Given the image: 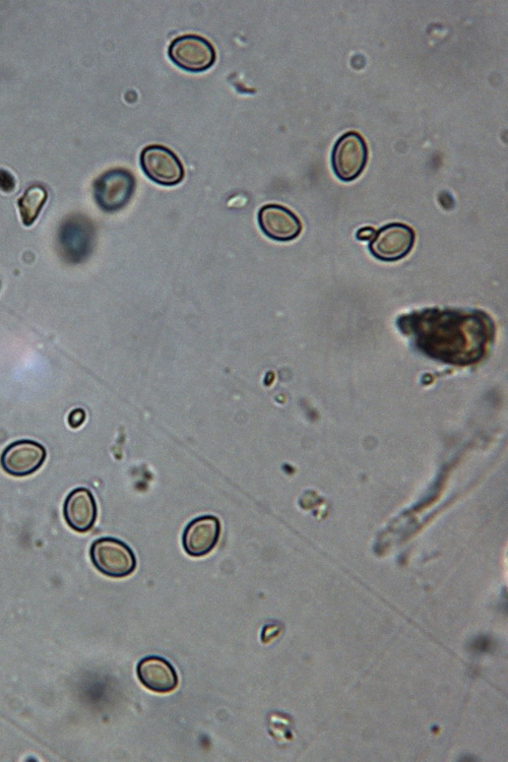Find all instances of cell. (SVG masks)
<instances>
[{
    "label": "cell",
    "instance_id": "1",
    "mask_svg": "<svg viewBox=\"0 0 508 762\" xmlns=\"http://www.w3.org/2000/svg\"><path fill=\"white\" fill-rule=\"evenodd\" d=\"M401 332L426 356L452 365L479 362L495 338V325L482 310L427 308L402 315Z\"/></svg>",
    "mask_w": 508,
    "mask_h": 762
},
{
    "label": "cell",
    "instance_id": "2",
    "mask_svg": "<svg viewBox=\"0 0 508 762\" xmlns=\"http://www.w3.org/2000/svg\"><path fill=\"white\" fill-rule=\"evenodd\" d=\"M93 565L102 575L123 579L135 573L138 566L136 554L124 542L115 538H100L90 548Z\"/></svg>",
    "mask_w": 508,
    "mask_h": 762
},
{
    "label": "cell",
    "instance_id": "3",
    "mask_svg": "<svg viewBox=\"0 0 508 762\" xmlns=\"http://www.w3.org/2000/svg\"><path fill=\"white\" fill-rule=\"evenodd\" d=\"M168 54L176 67L196 74L211 69L217 58L212 43L198 35H183L174 39Z\"/></svg>",
    "mask_w": 508,
    "mask_h": 762
},
{
    "label": "cell",
    "instance_id": "4",
    "mask_svg": "<svg viewBox=\"0 0 508 762\" xmlns=\"http://www.w3.org/2000/svg\"><path fill=\"white\" fill-rule=\"evenodd\" d=\"M136 185V178L129 170H109L94 184L96 202L105 212H117L130 203L135 194Z\"/></svg>",
    "mask_w": 508,
    "mask_h": 762
},
{
    "label": "cell",
    "instance_id": "5",
    "mask_svg": "<svg viewBox=\"0 0 508 762\" xmlns=\"http://www.w3.org/2000/svg\"><path fill=\"white\" fill-rule=\"evenodd\" d=\"M367 162L368 148L360 134L349 132L336 142L332 153V166L340 180H356L363 173Z\"/></svg>",
    "mask_w": 508,
    "mask_h": 762
},
{
    "label": "cell",
    "instance_id": "6",
    "mask_svg": "<svg viewBox=\"0 0 508 762\" xmlns=\"http://www.w3.org/2000/svg\"><path fill=\"white\" fill-rule=\"evenodd\" d=\"M415 240V231L410 226L393 223L376 231L368 248L379 261L397 262L408 256Z\"/></svg>",
    "mask_w": 508,
    "mask_h": 762
},
{
    "label": "cell",
    "instance_id": "7",
    "mask_svg": "<svg viewBox=\"0 0 508 762\" xmlns=\"http://www.w3.org/2000/svg\"><path fill=\"white\" fill-rule=\"evenodd\" d=\"M140 162L146 176L163 186H175L183 180L185 175L180 159L170 149L161 145L145 148Z\"/></svg>",
    "mask_w": 508,
    "mask_h": 762
},
{
    "label": "cell",
    "instance_id": "8",
    "mask_svg": "<svg viewBox=\"0 0 508 762\" xmlns=\"http://www.w3.org/2000/svg\"><path fill=\"white\" fill-rule=\"evenodd\" d=\"M46 449L41 443L23 439L10 444L0 457V466L13 477H27L36 473L45 463Z\"/></svg>",
    "mask_w": 508,
    "mask_h": 762
},
{
    "label": "cell",
    "instance_id": "9",
    "mask_svg": "<svg viewBox=\"0 0 508 762\" xmlns=\"http://www.w3.org/2000/svg\"><path fill=\"white\" fill-rule=\"evenodd\" d=\"M94 231L90 222L81 217L69 219L60 228L59 247L67 261L79 264L91 253Z\"/></svg>",
    "mask_w": 508,
    "mask_h": 762
},
{
    "label": "cell",
    "instance_id": "10",
    "mask_svg": "<svg viewBox=\"0 0 508 762\" xmlns=\"http://www.w3.org/2000/svg\"><path fill=\"white\" fill-rule=\"evenodd\" d=\"M221 537V523L214 516H203L190 522L182 535L184 551L192 557L211 553Z\"/></svg>",
    "mask_w": 508,
    "mask_h": 762
},
{
    "label": "cell",
    "instance_id": "11",
    "mask_svg": "<svg viewBox=\"0 0 508 762\" xmlns=\"http://www.w3.org/2000/svg\"><path fill=\"white\" fill-rule=\"evenodd\" d=\"M63 517L77 533H88L98 518V506L93 493L85 487L73 490L63 503Z\"/></svg>",
    "mask_w": 508,
    "mask_h": 762
},
{
    "label": "cell",
    "instance_id": "12",
    "mask_svg": "<svg viewBox=\"0 0 508 762\" xmlns=\"http://www.w3.org/2000/svg\"><path fill=\"white\" fill-rule=\"evenodd\" d=\"M259 224L269 238L280 242L294 240L302 232L300 219L280 205L264 206L259 212Z\"/></svg>",
    "mask_w": 508,
    "mask_h": 762
},
{
    "label": "cell",
    "instance_id": "13",
    "mask_svg": "<svg viewBox=\"0 0 508 762\" xmlns=\"http://www.w3.org/2000/svg\"><path fill=\"white\" fill-rule=\"evenodd\" d=\"M137 675L141 684L155 693H170L179 684V677L173 665L159 656L143 658L137 666Z\"/></svg>",
    "mask_w": 508,
    "mask_h": 762
},
{
    "label": "cell",
    "instance_id": "14",
    "mask_svg": "<svg viewBox=\"0 0 508 762\" xmlns=\"http://www.w3.org/2000/svg\"><path fill=\"white\" fill-rule=\"evenodd\" d=\"M47 200L46 190L39 185L31 186L19 201L23 223L31 226L38 218Z\"/></svg>",
    "mask_w": 508,
    "mask_h": 762
},
{
    "label": "cell",
    "instance_id": "15",
    "mask_svg": "<svg viewBox=\"0 0 508 762\" xmlns=\"http://www.w3.org/2000/svg\"><path fill=\"white\" fill-rule=\"evenodd\" d=\"M16 186V181L14 177L6 170H0V189L4 190V192L9 193L12 192V190Z\"/></svg>",
    "mask_w": 508,
    "mask_h": 762
},
{
    "label": "cell",
    "instance_id": "16",
    "mask_svg": "<svg viewBox=\"0 0 508 762\" xmlns=\"http://www.w3.org/2000/svg\"><path fill=\"white\" fill-rule=\"evenodd\" d=\"M86 414L84 410L77 409L70 414L69 423L73 428H79L85 422Z\"/></svg>",
    "mask_w": 508,
    "mask_h": 762
},
{
    "label": "cell",
    "instance_id": "17",
    "mask_svg": "<svg viewBox=\"0 0 508 762\" xmlns=\"http://www.w3.org/2000/svg\"><path fill=\"white\" fill-rule=\"evenodd\" d=\"M375 232L376 231L372 227H364V228H361L357 232V238L359 240H363V241L364 240H371L373 238Z\"/></svg>",
    "mask_w": 508,
    "mask_h": 762
}]
</instances>
